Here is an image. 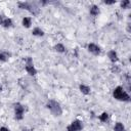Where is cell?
I'll return each instance as SVG.
<instances>
[{"label":"cell","instance_id":"cell-14","mask_svg":"<svg viewBox=\"0 0 131 131\" xmlns=\"http://www.w3.org/2000/svg\"><path fill=\"white\" fill-rule=\"evenodd\" d=\"M2 25H3V27H5V28H9V27L12 26V20H11L10 18H5V19L3 20V23H2Z\"/></svg>","mask_w":131,"mask_h":131},{"label":"cell","instance_id":"cell-7","mask_svg":"<svg viewBox=\"0 0 131 131\" xmlns=\"http://www.w3.org/2000/svg\"><path fill=\"white\" fill-rule=\"evenodd\" d=\"M88 50H89L91 53L95 54V55H97V54L100 53V48H99L96 44H93V43H91V44L88 45Z\"/></svg>","mask_w":131,"mask_h":131},{"label":"cell","instance_id":"cell-12","mask_svg":"<svg viewBox=\"0 0 131 131\" xmlns=\"http://www.w3.org/2000/svg\"><path fill=\"white\" fill-rule=\"evenodd\" d=\"M80 90L84 94H89L90 93V88L88 86H86V85H80Z\"/></svg>","mask_w":131,"mask_h":131},{"label":"cell","instance_id":"cell-9","mask_svg":"<svg viewBox=\"0 0 131 131\" xmlns=\"http://www.w3.org/2000/svg\"><path fill=\"white\" fill-rule=\"evenodd\" d=\"M9 56H10L9 52H6V51L0 52V60H2V61H6L9 58Z\"/></svg>","mask_w":131,"mask_h":131},{"label":"cell","instance_id":"cell-21","mask_svg":"<svg viewBox=\"0 0 131 131\" xmlns=\"http://www.w3.org/2000/svg\"><path fill=\"white\" fill-rule=\"evenodd\" d=\"M3 20H4V19H3V18H2V16L0 15V25H1L2 23H3Z\"/></svg>","mask_w":131,"mask_h":131},{"label":"cell","instance_id":"cell-22","mask_svg":"<svg viewBox=\"0 0 131 131\" xmlns=\"http://www.w3.org/2000/svg\"><path fill=\"white\" fill-rule=\"evenodd\" d=\"M23 131H31V130H29V129H23Z\"/></svg>","mask_w":131,"mask_h":131},{"label":"cell","instance_id":"cell-6","mask_svg":"<svg viewBox=\"0 0 131 131\" xmlns=\"http://www.w3.org/2000/svg\"><path fill=\"white\" fill-rule=\"evenodd\" d=\"M26 71H27L30 75H32V76H34V75L37 74V71H36V69H35L34 66H33V61H32V58H31V57H28V58H27Z\"/></svg>","mask_w":131,"mask_h":131},{"label":"cell","instance_id":"cell-19","mask_svg":"<svg viewBox=\"0 0 131 131\" xmlns=\"http://www.w3.org/2000/svg\"><path fill=\"white\" fill-rule=\"evenodd\" d=\"M104 3H105V4H108V5H111V4H114V3H116V1H115V0H113V1H104Z\"/></svg>","mask_w":131,"mask_h":131},{"label":"cell","instance_id":"cell-23","mask_svg":"<svg viewBox=\"0 0 131 131\" xmlns=\"http://www.w3.org/2000/svg\"><path fill=\"white\" fill-rule=\"evenodd\" d=\"M0 91H2V87H1V85H0Z\"/></svg>","mask_w":131,"mask_h":131},{"label":"cell","instance_id":"cell-11","mask_svg":"<svg viewBox=\"0 0 131 131\" xmlns=\"http://www.w3.org/2000/svg\"><path fill=\"white\" fill-rule=\"evenodd\" d=\"M90 13H91L92 15H97V14L99 13V8H98L96 5L91 6V7H90Z\"/></svg>","mask_w":131,"mask_h":131},{"label":"cell","instance_id":"cell-13","mask_svg":"<svg viewBox=\"0 0 131 131\" xmlns=\"http://www.w3.org/2000/svg\"><path fill=\"white\" fill-rule=\"evenodd\" d=\"M32 33H33V35H35V36H43V35H44L43 31H42L40 28H35Z\"/></svg>","mask_w":131,"mask_h":131},{"label":"cell","instance_id":"cell-20","mask_svg":"<svg viewBox=\"0 0 131 131\" xmlns=\"http://www.w3.org/2000/svg\"><path fill=\"white\" fill-rule=\"evenodd\" d=\"M0 131H9L7 128H5V127H2V128H0Z\"/></svg>","mask_w":131,"mask_h":131},{"label":"cell","instance_id":"cell-5","mask_svg":"<svg viewBox=\"0 0 131 131\" xmlns=\"http://www.w3.org/2000/svg\"><path fill=\"white\" fill-rule=\"evenodd\" d=\"M14 112H15V119L21 120L24 117V112H25L24 106L20 103H15L14 104Z\"/></svg>","mask_w":131,"mask_h":131},{"label":"cell","instance_id":"cell-15","mask_svg":"<svg viewBox=\"0 0 131 131\" xmlns=\"http://www.w3.org/2000/svg\"><path fill=\"white\" fill-rule=\"evenodd\" d=\"M115 131H125V127L123 126L122 123L118 122V123L115 125Z\"/></svg>","mask_w":131,"mask_h":131},{"label":"cell","instance_id":"cell-3","mask_svg":"<svg viewBox=\"0 0 131 131\" xmlns=\"http://www.w3.org/2000/svg\"><path fill=\"white\" fill-rule=\"evenodd\" d=\"M18 6H19L20 8H23V9L29 10V11H30L31 13H33V14H37V13H38V8L35 7V6H33L31 3H28V2H19V3H18Z\"/></svg>","mask_w":131,"mask_h":131},{"label":"cell","instance_id":"cell-18","mask_svg":"<svg viewBox=\"0 0 131 131\" xmlns=\"http://www.w3.org/2000/svg\"><path fill=\"white\" fill-rule=\"evenodd\" d=\"M129 5H130V1H129V0H123V1L121 2V6H122L123 8H128Z\"/></svg>","mask_w":131,"mask_h":131},{"label":"cell","instance_id":"cell-16","mask_svg":"<svg viewBox=\"0 0 131 131\" xmlns=\"http://www.w3.org/2000/svg\"><path fill=\"white\" fill-rule=\"evenodd\" d=\"M54 49L56 51H58V52H64V50H66V48H64V46L62 44H56L54 46Z\"/></svg>","mask_w":131,"mask_h":131},{"label":"cell","instance_id":"cell-10","mask_svg":"<svg viewBox=\"0 0 131 131\" xmlns=\"http://www.w3.org/2000/svg\"><path fill=\"white\" fill-rule=\"evenodd\" d=\"M31 24H32V20L30 17H24L23 18V26L26 27V28H30L31 27Z\"/></svg>","mask_w":131,"mask_h":131},{"label":"cell","instance_id":"cell-8","mask_svg":"<svg viewBox=\"0 0 131 131\" xmlns=\"http://www.w3.org/2000/svg\"><path fill=\"white\" fill-rule=\"evenodd\" d=\"M108 57H110V59H111L113 62H115V61H117V60H118L117 52H116V51H114V50H112V51H110V52H108Z\"/></svg>","mask_w":131,"mask_h":131},{"label":"cell","instance_id":"cell-17","mask_svg":"<svg viewBox=\"0 0 131 131\" xmlns=\"http://www.w3.org/2000/svg\"><path fill=\"white\" fill-rule=\"evenodd\" d=\"M108 119V114L107 113H102L100 116H99V120L101 122H106V120Z\"/></svg>","mask_w":131,"mask_h":131},{"label":"cell","instance_id":"cell-4","mask_svg":"<svg viewBox=\"0 0 131 131\" xmlns=\"http://www.w3.org/2000/svg\"><path fill=\"white\" fill-rule=\"evenodd\" d=\"M82 128H83V124H82V122L79 121V120H75L74 122H72V123L67 127L68 131H80Z\"/></svg>","mask_w":131,"mask_h":131},{"label":"cell","instance_id":"cell-2","mask_svg":"<svg viewBox=\"0 0 131 131\" xmlns=\"http://www.w3.org/2000/svg\"><path fill=\"white\" fill-rule=\"evenodd\" d=\"M46 105L50 110V112L52 113V115H54V116H60L62 114V110H61V107H60V105H59V103L57 101H55V100H49Z\"/></svg>","mask_w":131,"mask_h":131},{"label":"cell","instance_id":"cell-1","mask_svg":"<svg viewBox=\"0 0 131 131\" xmlns=\"http://www.w3.org/2000/svg\"><path fill=\"white\" fill-rule=\"evenodd\" d=\"M114 97L116 99H118V100H121V101H129L130 100V96L127 94V92L121 86H118V87L115 88Z\"/></svg>","mask_w":131,"mask_h":131}]
</instances>
